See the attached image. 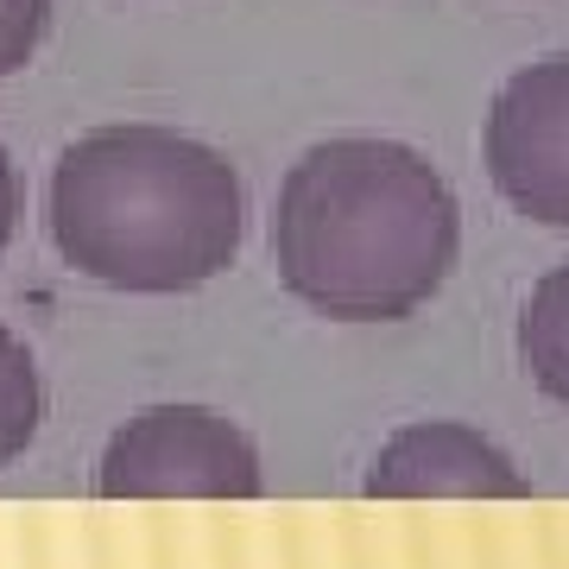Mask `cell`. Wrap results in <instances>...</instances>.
<instances>
[{"label": "cell", "instance_id": "6", "mask_svg": "<svg viewBox=\"0 0 569 569\" xmlns=\"http://www.w3.org/2000/svg\"><path fill=\"white\" fill-rule=\"evenodd\" d=\"M519 367L545 399L569 406V260L550 266L519 310Z\"/></svg>", "mask_w": 569, "mask_h": 569}, {"label": "cell", "instance_id": "1", "mask_svg": "<svg viewBox=\"0 0 569 569\" xmlns=\"http://www.w3.org/2000/svg\"><path fill=\"white\" fill-rule=\"evenodd\" d=\"M462 209L443 171L399 140H323L284 171L272 266L336 323H399L456 272Z\"/></svg>", "mask_w": 569, "mask_h": 569}, {"label": "cell", "instance_id": "8", "mask_svg": "<svg viewBox=\"0 0 569 569\" xmlns=\"http://www.w3.org/2000/svg\"><path fill=\"white\" fill-rule=\"evenodd\" d=\"M44 26H51V0H0V82L32 63Z\"/></svg>", "mask_w": 569, "mask_h": 569}, {"label": "cell", "instance_id": "4", "mask_svg": "<svg viewBox=\"0 0 569 569\" xmlns=\"http://www.w3.org/2000/svg\"><path fill=\"white\" fill-rule=\"evenodd\" d=\"M488 178L519 216L569 228V51L526 63L488 108Z\"/></svg>", "mask_w": 569, "mask_h": 569}, {"label": "cell", "instance_id": "7", "mask_svg": "<svg viewBox=\"0 0 569 569\" xmlns=\"http://www.w3.org/2000/svg\"><path fill=\"white\" fill-rule=\"evenodd\" d=\"M39 425H44L39 361H32V348L13 329H0V468L20 462L26 449H32Z\"/></svg>", "mask_w": 569, "mask_h": 569}, {"label": "cell", "instance_id": "5", "mask_svg": "<svg viewBox=\"0 0 569 569\" xmlns=\"http://www.w3.org/2000/svg\"><path fill=\"white\" fill-rule=\"evenodd\" d=\"M367 493L373 500H526L531 481L475 425L418 418L380 443L367 468Z\"/></svg>", "mask_w": 569, "mask_h": 569}, {"label": "cell", "instance_id": "9", "mask_svg": "<svg viewBox=\"0 0 569 569\" xmlns=\"http://www.w3.org/2000/svg\"><path fill=\"white\" fill-rule=\"evenodd\" d=\"M13 228H20V171H13L7 146H0V253L13 241Z\"/></svg>", "mask_w": 569, "mask_h": 569}, {"label": "cell", "instance_id": "3", "mask_svg": "<svg viewBox=\"0 0 569 569\" xmlns=\"http://www.w3.org/2000/svg\"><path fill=\"white\" fill-rule=\"evenodd\" d=\"M266 488L260 449L209 406H146L102 449V500H253Z\"/></svg>", "mask_w": 569, "mask_h": 569}, {"label": "cell", "instance_id": "2", "mask_svg": "<svg viewBox=\"0 0 569 569\" xmlns=\"http://www.w3.org/2000/svg\"><path fill=\"white\" fill-rule=\"evenodd\" d=\"M51 241L108 291H197L247 234L241 171L171 127H96L51 171Z\"/></svg>", "mask_w": 569, "mask_h": 569}]
</instances>
